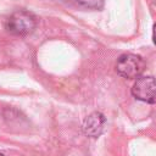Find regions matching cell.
<instances>
[{
  "label": "cell",
  "instance_id": "cell-1",
  "mask_svg": "<svg viewBox=\"0 0 156 156\" xmlns=\"http://www.w3.org/2000/svg\"><path fill=\"white\" fill-rule=\"evenodd\" d=\"M145 69V61L140 55L123 54L116 62V71L127 79H135L141 76Z\"/></svg>",
  "mask_w": 156,
  "mask_h": 156
},
{
  "label": "cell",
  "instance_id": "cell-2",
  "mask_svg": "<svg viewBox=\"0 0 156 156\" xmlns=\"http://www.w3.org/2000/svg\"><path fill=\"white\" fill-rule=\"evenodd\" d=\"M37 27V20L34 15L28 11L18 10L13 12L6 21V28L11 34L27 35L32 33Z\"/></svg>",
  "mask_w": 156,
  "mask_h": 156
},
{
  "label": "cell",
  "instance_id": "cell-3",
  "mask_svg": "<svg viewBox=\"0 0 156 156\" xmlns=\"http://www.w3.org/2000/svg\"><path fill=\"white\" fill-rule=\"evenodd\" d=\"M132 94L136 100L146 104H156V78L152 76L136 78L132 87Z\"/></svg>",
  "mask_w": 156,
  "mask_h": 156
},
{
  "label": "cell",
  "instance_id": "cell-4",
  "mask_svg": "<svg viewBox=\"0 0 156 156\" xmlns=\"http://www.w3.org/2000/svg\"><path fill=\"white\" fill-rule=\"evenodd\" d=\"M106 126V118L101 112L90 113L83 122V130L89 138H98L101 135Z\"/></svg>",
  "mask_w": 156,
  "mask_h": 156
},
{
  "label": "cell",
  "instance_id": "cell-5",
  "mask_svg": "<svg viewBox=\"0 0 156 156\" xmlns=\"http://www.w3.org/2000/svg\"><path fill=\"white\" fill-rule=\"evenodd\" d=\"M152 40H154V44L156 45V23L154 24V28H152Z\"/></svg>",
  "mask_w": 156,
  "mask_h": 156
},
{
  "label": "cell",
  "instance_id": "cell-6",
  "mask_svg": "<svg viewBox=\"0 0 156 156\" xmlns=\"http://www.w3.org/2000/svg\"><path fill=\"white\" fill-rule=\"evenodd\" d=\"M0 156H5V155H4V154H1V152H0Z\"/></svg>",
  "mask_w": 156,
  "mask_h": 156
}]
</instances>
